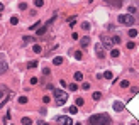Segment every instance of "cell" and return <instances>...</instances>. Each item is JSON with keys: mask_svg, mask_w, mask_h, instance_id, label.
Wrapping results in <instances>:
<instances>
[{"mask_svg": "<svg viewBox=\"0 0 139 125\" xmlns=\"http://www.w3.org/2000/svg\"><path fill=\"white\" fill-rule=\"evenodd\" d=\"M75 103H76V106H83V105H85V100H83V98H76Z\"/></svg>", "mask_w": 139, "mask_h": 125, "instance_id": "cell-18", "label": "cell"}, {"mask_svg": "<svg viewBox=\"0 0 139 125\" xmlns=\"http://www.w3.org/2000/svg\"><path fill=\"white\" fill-rule=\"evenodd\" d=\"M36 66H37V61H34V59L27 63V68H29V69H31V68H36Z\"/></svg>", "mask_w": 139, "mask_h": 125, "instance_id": "cell-20", "label": "cell"}, {"mask_svg": "<svg viewBox=\"0 0 139 125\" xmlns=\"http://www.w3.org/2000/svg\"><path fill=\"white\" fill-rule=\"evenodd\" d=\"M121 24H124V25H132V24H136V19H134V15H129V14H122V15H119V19H117Z\"/></svg>", "mask_w": 139, "mask_h": 125, "instance_id": "cell-3", "label": "cell"}, {"mask_svg": "<svg viewBox=\"0 0 139 125\" xmlns=\"http://www.w3.org/2000/svg\"><path fill=\"white\" fill-rule=\"evenodd\" d=\"M92 98H93V100H97V101H98V100H100V98H102V93H100V91H95V93H93V95H92Z\"/></svg>", "mask_w": 139, "mask_h": 125, "instance_id": "cell-15", "label": "cell"}, {"mask_svg": "<svg viewBox=\"0 0 139 125\" xmlns=\"http://www.w3.org/2000/svg\"><path fill=\"white\" fill-rule=\"evenodd\" d=\"M39 24H41V22H36V24H32V25H31V29H32V30H34V29H37V27H39Z\"/></svg>", "mask_w": 139, "mask_h": 125, "instance_id": "cell-36", "label": "cell"}, {"mask_svg": "<svg viewBox=\"0 0 139 125\" xmlns=\"http://www.w3.org/2000/svg\"><path fill=\"white\" fill-rule=\"evenodd\" d=\"M112 71H105V73H104V78H107V80H112Z\"/></svg>", "mask_w": 139, "mask_h": 125, "instance_id": "cell-22", "label": "cell"}, {"mask_svg": "<svg viewBox=\"0 0 139 125\" xmlns=\"http://www.w3.org/2000/svg\"><path fill=\"white\" fill-rule=\"evenodd\" d=\"M114 42L115 44H121V37H119V35H114Z\"/></svg>", "mask_w": 139, "mask_h": 125, "instance_id": "cell-34", "label": "cell"}, {"mask_svg": "<svg viewBox=\"0 0 139 125\" xmlns=\"http://www.w3.org/2000/svg\"><path fill=\"white\" fill-rule=\"evenodd\" d=\"M131 125H136V123H131Z\"/></svg>", "mask_w": 139, "mask_h": 125, "instance_id": "cell-44", "label": "cell"}, {"mask_svg": "<svg viewBox=\"0 0 139 125\" xmlns=\"http://www.w3.org/2000/svg\"><path fill=\"white\" fill-rule=\"evenodd\" d=\"M19 9H21V10H26V9H27V4H26V2H21V4H19Z\"/></svg>", "mask_w": 139, "mask_h": 125, "instance_id": "cell-27", "label": "cell"}, {"mask_svg": "<svg viewBox=\"0 0 139 125\" xmlns=\"http://www.w3.org/2000/svg\"><path fill=\"white\" fill-rule=\"evenodd\" d=\"M95 49H97V56L102 59V58L105 56V52L102 51V49H104V46H102V44H97V46H95Z\"/></svg>", "mask_w": 139, "mask_h": 125, "instance_id": "cell-5", "label": "cell"}, {"mask_svg": "<svg viewBox=\"0 0 139 125\" xmlns=\"http://www.w3.org/2000/svg\"><path fill=\"white\" fill-rule=\"evenodd\" d=\"M34 5H36V7H43V5H44V2H43V0H36Z\"/></svg>", "mask_w": 139, "mask_h": 125, "instance_id": "cell-29", "label": "cell"}, {"mask_svg": "<svg viewBox=\"0 0 139 125\" xmlns=\"http://www.w3.org/2000/svg\"><path fill=\"white\" fill-rule=\"evenodd\" d=\"M68 112H70L71 115H75V113L78 112V106H76V105H75V106H70V108H68Z\"/></svg>", "mask_w": 139, "mask_h": 125, "instance_id": "cell-19", "label": "cell"}, {"mask_svg": "<svg viewBox=\"0 0 139 125\" xmlns=\"http://www.w3.org/2000/svg\"><path fill=\"white\" fill-rule=\"evenodd\" d=\"M32 51L36 52V54H39V52H41V46H39V44H34V46H32Z\"/></svg>", "mask_w": 139, "mask_h": 125, "instance_id": "cell-17", "label": "cell"}, {"mask_svg": "<svg viewBox=\"0 0 139 125\" xmlns=\"http://www.w3.org/2000/svg\"><path fill=\"white\" fill-rule=\"evenodd\" d=\"M61 63H63V58H61V56H58V58L53 59V64H54V66H59Z\"/></svg>", "mask_w": 139, "mask_h": 125, "instance_id": "cell-11", "label": "cell"}, {"mask_svg": "<svg viewBox=\"0 0 139 125\" xmlns=\"http://www.w3.org/2000/svg\"><path fill=\"white\" fill-rule=\"evenodd\" d=\"M10 24L17 25V24H19V17H12V19H10Z\"/></svg>", "mask_w": 139, "mask_h": 125, "instance_id": "cell-26", "label": "cell"}, {"mask_svg": "<svg viewBox=\"0 0 139 125\" xmlns=\"http://www.w3.org/2000/svg\"><path fill=\"white\" fill-rule=\"evenodd\" d=\"M88 88H90V83H87V81H85V83L82 85V90H88Z\"/></svg>", "mask_w": 139, "mask_h": 125, "instance_id": "cell-33", "label": "cell"}, {"mask_svg": "<svg viewBox=\"0 0 139 125\" xmlns=\"http://www.w3.org/2000/svg\"><path fill=\"white\" fill-rule=\"evenodd\" d=\"M68 24H70V25H75V24H76V17H75V15L68 19Z\"/></svg>", "mask_w": 139, "mask_h": 125, "instance_id": "cell-21", "label": "cell"}, {"mask_svg": "<svg viewBox=\"0 0 139 125\" xmlns=\"http://www.w3.org/2000/svg\"><path fill=\"white\" fill-rule=\"evenodd\" d=\"M119 49H110V58H119Z\"/></svg>", "mask_w": 139, "mask_h": 125, "instance_id": "cell-12", "label": "cell"}, {"mask_svg": "<svg viewBox=\"0 0 139 125\" xmlns=\"http://www.w3.org/2000/svg\"><path fill=\"white\" fill-rule=\"evenodd\" d=\"M136 10H137V9H136L134 5H131V7H129V15H132V14H136Z\"/></svg>", "mask_w": 139, "mask_h": 125, "instance_id": "cell-30", "label": "cell"}, {"mask_svg": "<svg viewBox=\"0 0 139 125\" xmlns=\"http://www.w3.org/2000/svg\"><path fill=\"white\" fill-rule=\"evenodd\" d=\"M0 12H4V4L0 2Z\"/></svg>", "mask_w": 139, "mask_h": 125, "instance_id": "cell-40", "label": "cell"}, {"mask_svg": "<svg viewBox=\"0 0 139 125\" xmlns=\"http://www.w3.org/2000/svg\"><path fill=\"white\" fill-rule=\"evenodd\" d=\"M21 123H22V125H31V123H32V120H31L29 117H24V118L21 120Z\"/></svg>", "mask_w": 139, "mask_h": 125, "instance_id": "cell-13", "label": "cell"}, {"mask_svg": "<svg viewBox=\"0 0 139 125\" xmlns=\"http://www.w3.org/2000/svg\"><path fill=\"white\" fill-rule=\"evenodd\" d=\"M7 68H9V66H7V63H5V61H0V75H4V73H5Z\"/></svg>", "mask_w": 139, "mask_h": 125, "instance_id": "cell-8", "label": "cell"}, {"mask_svg": "<svg viewBox=\"0 0 139 125\" xmlns=\"http://www.w3.org/2000/svg\"><path fill=\"white\" fill-rule=\"evenodd\" d=\"M112 7H122V2H110Z\"/></svg>", "mask_w": 139, "mask_h": 125, "instance_id": "cell-32", "label": "cell"}, {"mask_svg": "<svg viewBox=\"0 0 139 125\" xmlns=\"http://www.w3.org/2000/svg\"><path fill=\"white\" fill-rule=\"evenodd\" d=\"M39 125H48V123H44V122H43V120H41V122H39Z\"/></svg>", "mask_w": 139, "mask_h": 125, "instance_id": "cell-42", "label": "cell"}, {"mask_svg": "<svg viewBox=\"0 0 139 125\" xmlns=\"http://www.w3.org/2000/svg\"><path fill=\"white\" fill-rule=\"evenodd\" d=\"M127 35H129V37H132V39H134V37H137V30H136V29H131Z\"/></svg>", "mask_w": 139, "mask_h": 125, "instance_id": "cell-14", "label": "cell"}, {"mask_svg": "<svg viewBox=\"0 0 139 125\" xmlns=\"http://www.w3.org/2000/svg\"><path fill=\"white\" fill-rule=\"evenodd\" d=\"M19 103H21V105H26V103H27V98H26V96H21V98H19Z\"/></svg>", "mask_w": 139, "mask_h": 125, "instance_id": "cell-28", "label": "cell"}, {"mask_svg": "<svg viewBox=\"0 0 139 125\" xmlns=\"http://www.w3.org/2000/svg\"><path fill=\"white\" fill-rule=\"evenodd\" d=\"M53 95H54V100L58 105H65L68 100V93H65L63 90H53Z\"/></svg>", "mask_w": 139, "mask_h": 125, "instance_id": "cell-2", "label": "cell"}, {"mask_svg": "<svg viewBox=\"0 0 139 125\" xmlns=\"http://www.w3.org/2000/svg\"><path fill=\"white\" fill-rule=\"evenodd\" d=\"M5 90H7V88H4V91H2V93H0V98H2V96H4V93H5Z\"/></svg>", "mask_w": 139, "mask_h": 125, "instance_id": "cell-41", "label": "cell"}, {"mask_svg": "<svg viewBox=\"0 0 139 125\" xmlns=\"http://www.w3.org/2000/svg\"><path fill=\"white\" fill-rule=\"evenodd\" d=\"M121 86H122V88H129V81H127V80H122V81H121Z\"/></svg>", "mask_w": 139, "mask_h": 125, "instance_id": "cell-24", "label": "cell"}, {"mask_svg": "<svg viewBox=\"0 0 139 125\" xmlns=\"http://www.w3.org/2000/svg\"><path fill=\"white\" fill-rule=\"evenodd\" d=\"M43 103H49V96H44L43 98Z\"/></svg>", "mask_w": 139, "mask_h": 125, "instance_id": "cell-39", "label": "cell"}, {"mask_svg": "<svg viewBox=\"0 0 139 125\" xmlns=\"http://www.w3.org/2000/svg\"><path fill=\"white\" fill-rule=\"evenodd\" d=\"M32 39H34V37H32V35H26V37H24V42L27 44V42H31Z\"/></svg>", "mask_w": 139, "mask_h": 125, "instance_id": "cell-31", "label": "cell"}, {"mask_svg": "<svg viewBox=\"0 0 139 125\" xmlns=\"http://www.w3.org/2000/svg\"><path fill=\"white\" fill-rule=\"evenodd\" d=\"M75 81H83V73L76 71V73H75Z\"/></svg>", "mask_w": 139, "mask_h": 125, "instance_id": "cell-10", "label": "cell"}, {"mask_svg": "<svg viewBox=\"0 0 139 125\" xmlns=\"http://www.w3.org/2000/svg\"><path fill=\"white\" fill-rule=\"evenodd\" d=\"M82 58H83V52H82V51H75V59L80 61Z\"/></svg>", "mask_w": 139, "mask_h": 125, "instance_id": "cell-16", "label": "cell"}, {"mask_svg": "<svg viewBox=\"0 0 139 125\" xmlns=\"http://www.w3.org/2000/svg\"><path fill=\"white\" fill-rule=\"evenodd\" d=\"M51 22H53V20H49V22H48V24H46V25H44V27H39V29H37V32H36V34H37V35H43V34H44V32H46V30H48V25H49V24H51Z\"/></svg>", "mask_w": 139, "mask_h": 125, "instance_id": "cell-7", "label": "cell"}, {"mask_svg": "<svg viewBox=\"0 0 139 125\" xmlns=\"http://www.w3.org/2000/svg\"><path fill=\"white\" fill-rule=\"evenodd\" d=\"M37 83V78H31V85H36Z\"/></svg>", "mask_w": 139, "mask_h": 125, "instance_id": "cell-38", "label": "cell"}, {"mask_svg": "<svg viewBox=\"0 0 139 125\" xmlns=\"http://www.w3.org/2000/svg\"><path fill=\"white\" fill-rule=\"evenodd\" d=\"M63 125H73V122H71V118H68V117H65V120H63Z\"/></svg>", "mask_w": 139, "mask_h": 125, "instance_id": "cell-23", "label": "cell"}, {"mask_svg": "<svg viewBox=\"0 0 139 125\" xmlns=\"http://www.w3.org/2000/svg\"><path fill=\"white\" fill-rule=\"evenodd\" d=\"M82 27H83L85 30H88V29H90V24H88V22H83V24H82Z\"/></svg>", "mask_w": 139, "mask_h": 125, "instance_id": "cell-35", "label": "cell"}, {"mask_svg": "<svg viewBox=\"0 0 139 125\" xmlns=\"http://www.w3.org/2000/svg\"><path fill=\"white\" fill-rule=\"evenodd\" d=\"M68 88H70L71 91H76V90H78V86H76V83H71V85H70Z\"/></svg>", "mask_w": 139, "mask_h": 125, "instance_id": "cell-25", "label": "cell"}, {"mask_svg": "<svg viewBox=\"0 0 139 125\" xmlns=\"http://www.w3.org/2000/svg\"><path fill=\"white\" fill-rule=\"evenodd\" d=\"M90 125H109L110 123V118L107 113H98V115H93L90 117Z\"/></svg>", "mask_w": 139, "mask_h": 125, "instance_id": "cell-1", "label": "cell"}, {"mask_svg": "<svg viewBox=\"0 0 139 125\" xmlns=\"http://www.w3.org/2000/svg\"><path fill=\"white\" fill-rule=\"evenodd\" d=\"M75 125H82V123H75Z\"/></svg>", "mask_w": 139, "mask_h": 125, "instance_id": "cell-43", "label": "cell"}, {"mask_svg": "<svg viewBox=\"0 0 139 125\" xmlns=\"http://www.w3.org/2000/svg\"><path fill=\"white\" fill-rule=\"evenodd\" d=\"M100 39H102V44L105 46V49H110V47H112V39H109L107 35H102Z\"/></svg>", "mask_w": 139, "mask_h": 125, "instance_id": "cell-4", "label": "cell"}, {"mask_svg": "<svg viewBox=\"0 0 139 125\" xmlns=\"http://www.w3.org/2000/svg\"><path fill=\"white\" fill-rule=\"evenodd\" d=\"M124 108H126V105H124L122 101H115V103H114V110H115V112H122Z\"/></svg>", "mask_w": 139, "mask_h": 125, "instance_id": "cell-6", "label": "cell"}, {"mask_svg": "<svg viewBox=\"0 0 139 125\" xmlns=\"http://www.w3.org/2000/svg\"><path fill=\"white\" fill-rule=\"evenodd\" d=\"M127 49H134V42H127Z\"/></svg>", "mask_w": 139, "mask_h": 125, "instance_id": "cell-37", "label": "cell"}, {"mask_svg": "<svg viewBox=\"0 0 139 125\" xmlns=\"http://www.w3.org/2000/svg\"><path fill=\"white\" fill-rule=\"evenodd\" d=\"M80 44H82V47H87V46L90 44V37H88V35H85V37L80 41Z\"/></svg>", "mask_w": 139, "mask_h": 125, "instance_id": "cell-9", "label": "cell"}]
</instances>
